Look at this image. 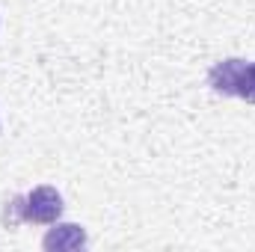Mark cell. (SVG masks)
Returning a JSON list of instances; mask_svg holds the SVG:
<instances>
[{"label": "cell", "mask_w": 255, "mask_h": 252, "mask_svg": "<svg viewBox=\"0 0 255 252\" xmlns=\"http://www.w3.org/2000/svg\"><path fill=\"white\" fill-rule=\"evenodd\" d=\"M18 205H21V220L24 223L51 226L63 214V196L54 187H36L30 196H18Z\"/></svg>", "instance_id": "cell-1"}, {"label": "cell", "mask_w": 255, "mask_h": 252, "mask_svg": "<svg viewBox=\"0 0 255 252\" xmlns=\"http://www.w3.org/2000/svg\"><path fill=\"white\" fill-rule=\"evenodd\" d=\"M42 247H45L48 252L80 250V247H86V232H83L80 226H74V223H60V226H54V229L45 235Z\"/></svg>", "instance_id": "cell-2"}, {"label": "cell", "mask_w": 255, "mask_h": 252, "mask_svg": "<svg viewBox=\"0 0 255 252\" xmlns=\"http://www.w3.org/2000/svg\"><path fill=\"white\" fill-rule=\"evenodd\" d=\"M247 60H223L208 71V83L214 86V92L220 95H235L238 89V80H241V71H244Z\"/></svg>", "instance_id": "cell-3"}, {"label": "cell", "mask_w": 255, "mask_h": 252, "mask_svg": "<svg viewBox=\"0 0 255 252\" xmlns=\"http://www.w3.org/2000/svg\"><path fill=\"white\" fill-rule=\"evenodd\" d=\"M235 95L244 98V101H250V104H255V63H244V71H241Z\"/></svg>", "instance_id": "cell-4"}]
</instances>
